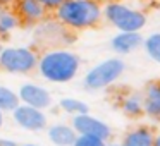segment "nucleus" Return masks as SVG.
<instances>
[{"label": "nucleus", "mask_w": 160, "mask_h": 146, "mask_svg": "<svg viewBox=\"0 0 160 146\" xmlns=\"http://www.w3.org/2000/svg\"><path fill=\"white\" fill-rule=\"evenodd\" d=\"M81 60L74 52L66 48H53L38 57L36 71L45 81L53 84H66L78 76Z\"/></svg>", "instance_id": "obj_1"}, {"label": "nucleus", "mask_w": 160, "mask_h": 146, "mask_svg": "<svg viewBox=\"0 0 160 146\" xmlns=\"http://www.w3.org/2000/svg\"><path fill=\"white\" fill-rule=\"evenodd\" d=\"M57 22L69 31H83L100 24L102 7L97 0H64L55 9Z\"/></svg>", "instance_id": "obj_2"}, {"label": "nucleus", "mask_w": 160, "mask_h": 146, "mask_svg": "<svg viewBox=\"0 0 160 146\" xmlns=\"http://www.w3.org/2000/svg\"><path fill=\"white\" fill-rule=\"evenodd\" d=\"M38 57L29 46H2L0 69L9 74H31L36 71Z\"/></svg>", "instance_id": "obj_3"}, {"label": "nucleus", "mask_w": 160, "mask_h": 146, "mask_svg": "<svg viewBox=\"0 0 160 146\" xmlns=\"http://www.w3.org/2000/svg\"><path fill=\"white\" fill-rule=\"evenodd\" d=\"M122 72H124V62L121 59H107L88 71L83 79V84L90 91L103 90L112 83H115Z\"/></svg>", "instance_id": "obj_4"}, {"label": "nucleus", "mask_w": 160, "mask_h": 146, "mask_svg": "<svg viewBox=\"0 0 160 146\" xmlns=\"http://www.w3.org/2000/svg\"><path fill=\"white\" fill-rule=\"evenodd\" d=\"M102 12H103V17L119 31H139L146 24V17L143 12L129 9L128 5L122 4L112 2V4L105 5Z\"/></svg>", "instance_id": "obj_5"}, {"label": "nucleus", "mask_w": 160, "mask_h": 146, "mask_svg": "<svg viewBox=\"0 0 160 146\" xmlns=\"http://www.w3.org/2000/svg\"><path fill=\"white\" fill-rule=\"evenodd\" d=\"M11 114H12L14 122L21 129H26V131H31V132H40V131H43V129H47L45 110L29 107V105H26V103H19Z\"/></svg>", "instance_id": "obj_6"}, {"label": "nucleus", "mask_w": 160, "mask_h": 146, "mask_svg": "<svg viewBox=\"0 0 160 146\" xmlns=\"http://www.w3.org/2000/svg\"><path fill=\"white\" fill-rule=\"evenodd\" d=\"M71 125L74 127V131L78 134H86V136H95L100 138L103 141H107L110 138V127L105 122H102L100 119L90 115V112L86 114H79V115H72Z\"/></svg>", "instance_id": "obj_7"}, {"label": "nucleus", "mask_w": 160, "mask_h": 146, "mask_svg": "<svg viewBox=\"0 0 160 146\" xmlns=\"http://www.w3.org/2000/svg\"><path fill=\"white\" fill-rule=\"evenodd\" d=\"M18 95H19V101L29 105V107L40 108V110H47V108L52 107V95L42 84L24 83L21 84Z\"/></svg>", "instance_id": "obj_8"}, {"label": "nucleus", "mask_w": 160, "mask_h": 146, "mask_svg": "<svg viewBox=\"0 0 160 146\" xmlns=\"http://www.w3.org/2000/svg\"><path fill=\"white\" fill-rule=\"evenodd\" d=\"M12 9L18 14L21 24H29V26L43 22L47 14H48V11L43 7L40 0H16L12 4Z\"/></svg>", "instance_id": "obj_9"}, {"label": "nucleus", "mask_w": 160, "mask_h": 146, "mask_svg": "<svg viewBox=\"0 0 160 146\" xmlns=\"http://www.w3.org/2000/svg\"><path fill=\"white\" fill-rule=\"evenodd\" d=\"M143 110L148 117L160 120V77L150 79L141 91Z\"/></svg>", "instance_id": "obj_10"}, {"label": "nucleus", "mask_w": 160, "mask_h": 146, "mask_svg": "<svg viewBox=\"0 0 160 146\" xmlns=\"http://www.w3.org/2000/svg\"><path fill=\"white\" fill-rule=\"evenodd\" d=\"M141 43H143V38L139 35V31H119V35H115L112 38L110 46L117 53H131Z\"/></svg>", "instance_id": "obj_11"}, {"label": "nucleus", "mask_w": 160, "mask_h": 146, "mask_svg": "<svg viewBox=\"0 0 160 146\" xmlns=\"http://www.w3.org/2000/svg\"><path fill=\"white\" fill-rule=\"evenodd\" d=\"M155 131L148 125H138L126 132L122 139V146H153L155 141Z\"/></svg>", "instance_id": "obj_12"}, {"label": "nucleus", "mask_w": 160, "mask_h": 146, "mask_svg": "<svg viewBox=\"0 0 160 146\" xmlns=\"http://www.w3.org/2000/svg\"><path fill=\"white\" fill-rule=\"evenodd\" d=\"M47 134H48V139L55 146H72V143H74V139H76L78 132L74 131L72 125L53 124V125H50V127H48Z\"/></svg>", "instance_id": "obj_13"}, {"label": "nucleus", "mask_w": 160, "mask_h": 146, "mask_svg": "<svg viewBox=\"0 0 160 146\" xmlns=\"http://www.w3.org/2000/svg\"><path fill=\"white\" fill-rule=\"evenodd\" d=\"M121 110L124 112L128 117H141L145 114L143 110V96L141 93H128L124 98L121 100Z\"/></svg>", "instance_id": "obj_14"}, {"label": "nucleus", "mask_w": 160, "mask_h": 146, "mask_svg": "<svg viewBox=\"0 0 160 146\" xmlns=\"http://www.w3.org/2000/svg\"><path fill=\"white\" fill-rule=\"evenodd\" d=\"M21 21H19L18 14L14 12L12 7H0V38L9 36L14 29L19 28Z\"/></svg>", "instance_id": "obj_15"}, {"label": "nucleus", "mask_w": 160, "mask_h": 146, "mask_svg": "<svg viewBox=\"0 0 160 146\" xmlns=\"http://www.w3.org/2000/svg\"><path fill=\"white\" fill-rule=\"evenodd\" d=\"M21 103L19 101V95L18 91H14L9 86H2L0 84V110L7 114V112H12L18 105Z\"/></svg>", "instance_id": "obj_16"}, {"label": "nucleus", "mask_w": 160, "mask_h": 146, "mask_svg": "<svg viewBox=\"0 0 160 146\" xmlns=\"http://www.w3.org/2000/svg\"><path fill=\"white\" fill-rule=\"evenodd\" d=\"M59 107L69 115H79L88 112V105L84 101L78 100V98H62L59 101Z\"/></svg>", "instance_id": "obj_17"}, {"label": "nucleus", "mask_w": 160, "mask_h": 146, "mask_svg": "<svg viewBox=\"0 0 160 146\" xmlns=\"http://www.w3.org/2000/svg\"><path fill=\"white\" fill-rule=\"evenodd\" d=\"M145 48L146 53L160 64V33H155L145 40Z\"/></svg>", "instance_id": "obj_18"}, {"label": "nucleus", "mask_w": 160, "mask_h": 146, "mask_svg": "<svg viewBox=\"0 0 160 146\" xmlns=\"http://www.w3.org/2000/svg\"><path fill=\"white\" fill-rule=\"evenodd\" d=\"M72 146H107V143L100 138H95V136L78 134L74 143H72Z\"/></svg>", "instance_id": "obj_19"}, {"label": "nucleus", "mask_w": 160, "mask_h": 146, "mask_svg": "<svg viewBox=\"0 0 160 146\" xmlns=\"http://www.w3.org/2000/svg\"><path fill=\"white\" fill-rule=\"evenodd\" d=\"M40 2H42V4H43V7H45L47 9V11H55V9L57 7H59V5L60 4H62V2H64V0H40Z\"/></svg>", "instance_id": "obj_20"}, {"label": "nucleus", "mask_w": 160, "mask_h": 146, "mask_svg": "<svg viewBox=\"0 0 160 146\" xmlns=\"http://www.w3.org/2000/svg\"><path fill=\"white\" fill-rule=\"evenodd\" d=\"M0 146H21L18 141L14 139H7V138H0Z\"/></svg>", "instance_id": "obj_21"}, {"label": "nucleus", "mask_w": 160, "mask_h": 146, "mask_svg": "<svg viewBox=\"0 0 160 146\" xmlns=\"http://www.w3.org/2000/svg\"><path fill=\"white\" fill-rule=\"evenodd\" d=\"M16 0H0V7H12Z\"/></svg>", "instance_id": "obj_22"}, {"label": "nucleus", "mask_w": 160, "mask_h": 146, "mask_svg": "<svg viewBox=\"0 0 160 146\" xmlns=\"http://www.w3.org/2000/svg\"><path fill=\"white\" fill-rule=\"evenodd\" d=\"M153 146H160V136H155V141H153Z\"/></svg>", "instance_id": "obj_23"}, {"label": "nucleus", "mask_w": 160, "mask_h": 146, "mask_svg": "<svg viewBox=\"0 0 160 146\" xmlns=\"http://www.w3.org/2000/svg\"><path fill=\"white\" fill-rule=\"evenodd\" d=\"M2 125H4V112L0 110V127H2Z\"/></svg>", "instance_id": "obj_24"}, {"label": "nucleus", "mask_w": 160, "mask_h": 146, "mask_svg": "<svg viewBox=\"0 0 160 146\" xmlns=\"http://www.w3.org/2000/svg\"><path fill=\"white\" fill-rule=\"evenodd\" d=\"M21 146H38V144H33V143H26V144H21Z\"/></svg>", "instance_id": "obj_25"}, {"label": "nucleus", "mask_w": 160, "mask_h": 146, "mask_svg": "<svg viewBox=\"0 0 160 146\" xmlns=\"http://www.w3.org/2000/svg\"><path fill=\"white\" fill-rule=\"evenodd\" d=\"M110 146H122V144H110Z\"/></svg>", "instance_id": "obj_26"}, {"label": "nucleus", "mask_w": 160, "mask_h": 146, "mask_svg": "<svg viewBox=\"0 0 160 146\" xmlns=\"http://www.w3.org/2000/svg\"><path fill=\"white\" fill-rule=\"evenodd\" d=\"M0 50H2V43H0Z\"/></svg>", "instance_id": "obj_27"}]
</instances>
